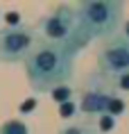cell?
Returning a JSON list of instances; mask_svg holds the SVG:
<instances>
[{"mask_svg":"<svg viewBox=\"0 0 129 134\" xmlns=\"http://www.w3.org/2000/svg\"><path fill=\"white\" fill-rule=\"evenodd\" d=\"M36 105H39V102H36L34 96H32V98H27V100H23V105H21V114H32V111L36 109Z\"/></svg>","mask_w":129,"mask_h":134,"instance_id":"obj_13","label":"cell"},{"mask_svg":"<svg viewBox=\"0 0 129 134\" xmlns=\"http://www.w3.org/2000/svg\"><path fill=\"white\" fill-rule=\"evenodd\" d=\"M122 36L129 41V21H125V25H122Z\"/></svg>","mask_w":129,"mask_h":134,"instance_id":"obj_14","label":"cell"},{"mask_svg":"<svg viewBox=\"0 0 129 134\" xmlns=\"http://www.w3.org/2000/svg\"><path fill=\"white\" fill-rule=\"evenodd\" d=\"M39 36L45 41L61 46L68 52L77 55L84 50L88 43L79 32V21H77V9L75 5H59L54 7L48 16L39 21Z\"/></svg>","mask_w":129,"mask_h":134,"instance_id":"obj_3","label":"cell"},{"mask_svg":"<svg viewBox=\"0 0 129 134\" xmlns=\"http://www.w3.org/2000/svg\"><path fill=\"white\" fill-rule=\"evenodd\" d=\"M77 9L79 32L91 43L93 39H111L122 18L120 0H82L75 5Z\"/></svg>","mask_w":129,"mask_h":134,"instance_id":"obj_2","label":"cell"},{"mask_svg":"<svg viewBox=\"0 0 129 134\" xmlns=\"http://www.w3.org/2000/svg\"><path fill=\"white\" fill-rule=\"evenodd\" d=\"M111 84H113L115 91H129V73H122V75H118V77L109 80Z\"/></svg>","mask_w":129,"mask_h":134,"instance_id":"obj_12","label":"cell"},{"mask_svg":"<svg viewBox=\"0 0 129 134\" xmlns=\"http://www.w3.org/2000/svg\"><path fill=\"white\" fill-rule=\"evenodd\" d=\"M95 125H97V132L100 134H109V132H113V127H115V118L104 114L100 118H95Z\"/></svg>","mask_w":129,"mask_h":134,"instance_id":"obj_9","label":"cell"},{"mask_svg":"<svg viewBox=\"0 0 129 134\" xmlns=\"http://www.w3.org/2000/svg\"><path fill=\"white\" fill-rule=\"evenodd\" d=\"M50 96H52V100H57L59 105H64L68 100H72V89L68 84H61V86H57V89H52Z\"/></svg>","mask_w":129,"mask_h":134,"instance_id":"obj_8","label":"cell"},{"mask_svg":"<svg viewBox=\"0 0 129 134\" xmlns=\"http://www.w3.org/2000/svg\"><path fill=\"white\" fill-rule=\"evenodd\" d=\"M97 73L107 80H113L122 73H129V41L122 34H113L97 50Z\"/></svg>","mask_w":129,"mask_h":134,"instance_id":"obj_5","label":"cell"},{"mask_svg":"<svg viewBox=\"0 0 129 134\" xmlns=\"http://www.w3.org/2000/svg\"><path fill=\"white\" fill-rule=\"evenodd\" d=\"M125 109H127V102H125V100L120 98V96H118V93H115L113 98H111V102H109V116H120V114H125Z\"/></svg>","mask_w":129,"mask_h":134,"instance_id":"obj_10","label":"cell"},{"mask_svg":"<svg viewBox=\"0 0 129 134\" xmlns=\"http://www.w3.org/2000/svg\"><path fill=\"white\" fill-rule=\"evenodd\" d=\"M0 134H29V127L23 123V120L9 118L0 125Z\"/></svg>","mask_w":129,"mask_h":134,"instance_id":"obj_7","label":"cell"},{"mask_svg":"<svg viewBox=\"0 0 129 134\" xmlns=\"http://www.w3.org/2000/svg\"><path fill=\"white\" fill-rule=\"evenodd\" d=\"M59 134H100L97 132V125H95V120L86 118L82 123H68L59 130Z\"/></svg>","mask_w":129,"mask_h":134,"instance_id":"obj_6","label":"cell"},{"mask_svg":"<svg viewBox=\"0 0 129 134\" xmlns=\"http://www.w3.org/2000/svg\"><path fill=\"white\" fill-rule=\"evenodd\" d=\"M77 111H79V105H75L72 100H68V102H64V105H59V116H61V118H72Z\"/></svg>","mask_w":129,"mask_h":134,"instance_id":"obj_11","label":"cell"},{"mask_svg":"<svg viewBox=\"0 0 129 134\" xmlns=\"http://www.w3.org/2000/svg\"><path fill=\"white\" fill-rule=\"evenodd\" d=\"M39 32L29 25H16V27H0V62L14 64L25 62L29 50L34 48Z\"/></svg>","mask_w":129,"mask_h":134,"instance_id":"obj_4","label":"cell"},{"mask_svg":"<svg viewBox=\"0 0 129 134\" xmlns=\"http://www.w3.org/2000/svg\"><path fill=\"white\" fill-rule=\"evenodd\" d=\"M25 73L29 86L39 93H50L61 84H68L75 73V55L61 46L36 39L34 48L25 57Z\"/></svg>","mask_w":129,"mask_h":134,"instance_id":"obj_1","label":"cell"}]
</instances>
